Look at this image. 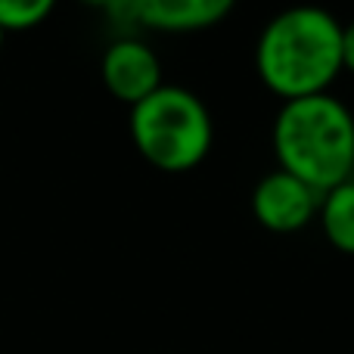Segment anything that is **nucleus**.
I'll use <instances>...</instances> for the list:
<instances>
[{
    "label": "nucleus",
    "mask_w": 354,
    "mask_h": 354,
    "mask_svg": "<svg viewBox=\"0 0 354 354\" xmlns=\"http://www.w3.org/2000/svg\"><path fill=\"white\" fill-rule=\"evenodd\" d=\"M258 81L280 103L330 93L342 78V22L317 3L274 12L255 41Z\"/></svg>",
    "instance_id": "nucleus-1"
},
{
    "label": "nucleus",
    "mask_w": 354,
    "mask_h": 354,
    "mask_svg": "<svg viewBox=\"0 0 354 354\" xmlns=\"http://www.w3.org/2000/svg\"><path fill=\"white\" fill-rule=\"evenodd\" d=\"M270 147L277 168L326 193L354 177V112L333 93L280 103Z\"/></svg>",
    "instance_id": "nucleus-2"
},
{
    "label": "nucleus",
    "mask_w": 354,
    "mask_h": 354,
    "mask_svg": "<svg viewBox=\"0 0 354 354\" xmlns=\"http://www.w3.org/2000/svg\"><path fill=\"white\" fill-rule=\"evenodd\" d=\"M131 140L153 168L187 174L208 159L214 147V118L199 93L180 84H162L131 106Z\"/></svg>",
    "instance_id": "nucleus-3"
},
{
    "label": "nucleus",
    "mask_w": 354,
    "mask_h": 354,
    "mask_svg": "<svg viewBox=\"0 0 354 354\" xmlns=\"http://www.w3.org/2000/svg\"><path fill=\"white\" fill-rule=\"evenodd\" d=\"M320 196L314 187L299 180L295 174L274 168L252 187V214L255 221L270 233H299L308 224L317 221L320 212Z\"/></svg>",
    "instance_id": "nucleus-4"
},
{
    "label": "nucleus",
    "mask_w": 354,
    "mask_h": 354,
    "mask_svg": "<svg viewBox=\"0 0 354 354\" xmlns=\"http://www.w3.org/2000/svg\"><path fill=\"white\" fill-rule=\"evenodd\" d=\"M100 75H103L106 91L118 103L128 106H137L165 84L159 53L134 35H122L106 47L103 59H100Z\"/></svg>",
    "instance_id": "nucleus-5"
},
{
    "label": "nucleus",
    "mask_w": 354,
    "mask_h": 354,
    "mask_svg": "<svg viewBox=\"0 0 354 354\" xmlns=\"http://www.w3.org/2000/svg\"><path fill=\"white\" fill-rule=\"evenodd\" d=\"M137 28L159 35H196L221 25L236 0H131Z\"/></svg>",
    "instance_id": "nucleus-6"
},
{
    "label": "nucleus",
    "mask_w": 354,
    "mask_h": 354,
    "mask_svg": "<svg viewBox=\"0 0 354 354\" xmlns=\"http://www.w3.org/2000/svg\"><path fill=\"white\" fill-rule=\"evenodd\" d=\"M317 224L333 249L354 255V177L320 196Z\"/></svg>",
    "instance_id": "nucleus-7"
},
{
    "label": "nucleus",
    "mask_w": 354,
    "mask_h": 354,
    "mask_svg": "<svg viewBox=\"0 0 354 354\" xmlns=\"http://www.w3.org/2000/svg\"><path fill=\"white\" fill-rule=\"evenodd\" d=\"M59 0H0V28L31 31L50 19Z\"/></svg>",
    "instance_id": "nucleus-8"
},
{
    "label": "nucleus",
    "mask_w": 354,
    "mask_h": 354,
    "mask_svg": "<svg viewBox=\"0 0 354 354\" xmlns=\"http://www.w3.org/2000/svg\"><path fill=\"white\" fill-rule=\"evenodd\" d=\"M342 68L354 75V19L342 25Z\"/></svg>",
    "instance_id": "nucleus-9"
},
{
    "label": "nucleus",
    "mask_w": 354,
    "mask_h": 354,
    "mask_svg": "<svg viewBox=\"0 0 354 354\" xmlns=\"http://www.w3.org/2000/svg\"><path fill=\"white\" fill-rule=\"evenodd\" d=\"M81 3H87V6H100V10H109L112 3H118V0H81Z\"/></svg>",
    "instance_id": "nucleus-10"
},
{
    "label": "nucleus",
    "mask_w": 354,
    "mask_h": 354,
    "mask_svg": "<svg viewBox=\"0 0 354 354\" xmlns=\"http://www.w3.org/2000/svg\"><path fill=\"white\" fill-rule=\"evenodd\" d=\"M3 41H6V31L0 28V50H3Z\"/></svg>",
    "instance_id": "nucleus-11"
}]
</instances>
